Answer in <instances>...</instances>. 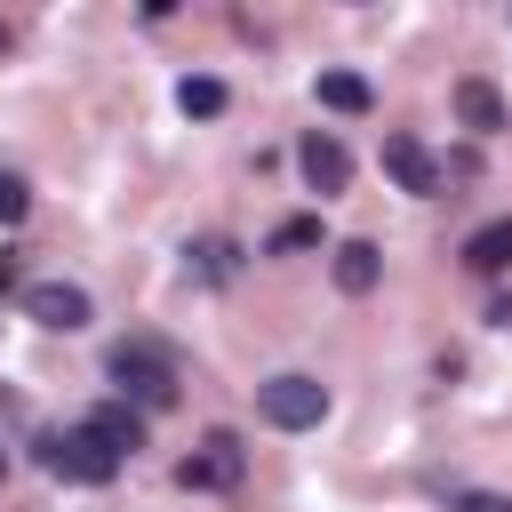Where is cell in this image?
<instances>
[{
	"label": "cell",
	"instance_id": "obj_11",
	"mask_svg": "<svg viewBox=\"0 0 512 512\" xmlns=\"http://www.w3.org/2000/svg\"><path fill=\"white\" fill-rule=\"evenodd\" d=\"M184 272L208 280V288H224V280H240V248H232L224 232H200V240L184 248Z\"/></svg>",
	"mask_w": 512,
	"mask_h": 512
},
{
	"label": "cell",
	"instance_id": "obj_6",
	"mask_svg": "<svg viewBox=\"0 0 512 512\" xmlns=\"http://www.w3.org/2000/svg\"><path fill=\"white\" fill-rule=\"evenodd\" d=\"M24 312H32L40 328H56V336H72V328L96 320V304H88L80 280H32V288H24Z\"/></svg>",
	"mask_w": 512,
	"mask_h": 512
},
{
	"label": "cell",
	"instance_id": "obj_7",
	"mask_svg": "<svg viewBox=\"0 0 512 512\" xmlns=\"http://www.w3.org/2000/svg\"><path fill=\"white\" fill-rule=\"evenodd\" d=\"M296 168H304V184H312L320 200L352 184V152H344V136H336V128H312V136L296 144Z\"/></svg>",
	"mask_w": 512,
	"mask_h": 512
},
{
	"label": "cell",
	"instance_id": "obj_18",
	"mask_svg": "<svg viewBox=\"0 0 512 512\" xmlns=\"http://www.w3.org/2000/svg\"><path fill=\"white\" fill-rule=\"evenodd\" d=\"M16 288H24V256H16V248H0V296H16Z\"/></svg>",
	"mask_w": 512,
	"mask_h": 512
},
{
	"label": "cell",
	"instance_id": "obj_15",
	"mask_svg": "<svg viewBox=\"0 0 512 512\" xmlns=\"http://www.w3.org/2000/svg\"><path fill=\"white\" fill-rule=\"evenodd\" d=\"M264 248H272V256H304V248H320V216H288V224H272Z\"/></svg>",
	"mask_w": 512,
	"mask_h": 512
},
{
	"label": "cell",
	"instance_id": "obj_2",
	"mask_svg": "<svg viewBox=\"0 0 512 512\" xmlns=\"http://www.w3.org/2000/svg\"><path fill=\"white\" fill-rule=\"evenodd\" d=\"M40 472L64 480V488H104V480L120 472V456H112L88 424H56V432H40Z\"/></svg>",
	"mask_w": 512,
	"mask_h": 512
},
{
	"label": "cell",
	"instance_id": "obj_3",
	"mask_svg": "<svg viewBox=\"0 0 512 512\" xmlns=\"http://www.w3.org/2000/svg\"><path fill=\"white\" fill-rule=\"evenodd\" d=\"M256 416H264V424H280V432H312V424L328 416V384H320V376H304V368H288V376L256 384Z\"/></svg>",
	"mask_w": 512,
	"mask_h": 512
},
{
	"label": "cell",
	"instance_id": "obj_13",
	"mask_svg": "<svg viewBox=\"0 0 512 512\" xmlns=\"http://www.w3.org/2000/svg\"><path fill=\"white\" fill-rule=\"evenodd\" d=\"M320 104H328V112H344V120H360V112L376 104V88H368L360 72H344V64H328V72H320Z\"/></svg>",
	"mask_w": 512,
	"mask_h": 512
},
{
	"label": "cell",
	"instance_id": "obj_19",
	"mask_svg": "<svg viewBox=\"0 0 512 512\" xmlns=\"http://www.w3.org/2000/svg\"><path fill=\"white\" fill-rule=\"evenodd\" d=\"M0 480H8V448H0Z\"/></svg>",
	"mask_w": 512,
	"mask_h": 512
},
{
	"label": "cell",
	"instance_id": "obj_9",
	"mask_svg": "<svg viewBox=\"0 0 512 512\" xmlns=\"http://www.w3.org/2000/svg\"><path fill=\"white\" fill-rule=\"evenodd\" d=\"M456 120H464L472 136H496V128H504V88H496V80H480V72H472V80H456Z\"/></svg>",
	"mask_w": 512,
	"mask_h": 512
},
{
	"label": "cell",
	"instance_id": "obj_12",
	"mask_svg": "<svg viewBox=\"0 0 512 512\" xmlns=\"http://www.w3.org/2000/svg\"><path fill=\"white\" fill-rule=\"evenodd\" d=\"M88 432H96L112 456H136V448H144V416H136L128 400H104V408H88Z\"/></svg>",
	"mask_w": 512,
	"mask_h": 512
},
{
	"label": "cell",
	"instance_id": "obj_4",
	"mask_svg": "<svg viewBox=\"0 0 512 512\" xmlns=\"http://www.w3.org/2000/svg\"><path fill=\"white\" fill-rule=\"evenodd\" d=\"M176 480H184V488H200V496H224V488H240V480H248V448H240L232 432H208V440L176 464Z\"/></svg>",
	"mask_w": 512,
	"mask_h": 512
},
{
	"label": "cell",
	"instance_id": "obj_16",
	"mask_svg": "<svg viewBox=\"0 0 512 512\" xmlns=\"http://www.w3.org/2000/svg\"><path fill=\"white\" fill-rule=\"evenodd\" d=\"M24 216H32V184H24L16 168H0V232H16Z\"/></svg>",
	"mask_w": 512,
	"mask_h": 512
},
{
	"label": "cell",
	"instance_id": "obj_5",
	"mask_svg": "<svg viewBox=\"0 0 512 512\" xmlns=\"http://www.w3.org/2000/svg\"><path fill=\"white\" fill-rule=\"evenodd\" d=\"M384 176L408 192V200H440V184H448V168L424 152V136H408V128H392L384 136Z\"/></svg>",
	"mask_w": 512,
	"mask_h": 512
},
{
	"label": "cell",
	"instance_id": "obj_14",
	"mask_svg": "<svg viewBox=\"0 0 512 512\" xmlns=\"http://www.w3.org/2000/svg\"><path fill=\"white\" fill-rule=\"evenodd\" d=\"M176 104H184L192 120H216V112H224V80H216V72H184V80H176Z\"/></svg>",
	"mask_w": 512,
	"mask_h": 512
},
{
	"label": "cell",
	"instance_id": "obj_1",
	"mask_svg": "<svg viewBox=\"0 0 512 512\" xmlns=\"http://www.w3.org/2000/svg\"><path fill=\"white\" fill-rule=\"evenodd\" d=\"M112 384L136 416H160V408H176V352L152 336H128V344H112Z\"/></svg>",
	"mask_w": 512,
	"mask_h": 512
},
{
	"label": "cell",
	"instance_id": "obj_8",
	"mask_svg": "<svg viewBox=\"0 0 512 512\" xmlns=\"http://www.w3.org/2000/svg\"><path fill=\"white\" fill-rule=\"evenodd\" d=\"M328 272H336V288H344V296H368V288L384 280V248H376V240H336Z\"/></svg>",
	"mask_w": 512,
	"mask_h": 512
},
{
	"label": "cell",
	"instance_id": "obj_20",
	"mask_svg": "<svg viewBox=\"0 0 512 512\" xmlns=\"http://www.w3.org/2000/svg\"><path fill=\"white\" fill-rule=\"evenodd\" d=\"M8 40H16V32H8V24H0V48H8Z\"/></svg>",
	"mask_w": 512,
	"mask_h": 512
},
{
	"label": "cell",
	"instance_id": "obj_17",
	"mask_svg": "<svg viewBox=\"0 0 512 512\" xmlns=\"http://www.w3.org/2000/svg\"><path fill=\"white\" fill-rule=\"evenodd\" d=\"M448 512H512V496H496V488H464Z\"/></svg>",
	"mask_w": 512,
	"mask_h": 512
},
{
	"label": "cell",
	"instance_id": "obj_10",
	"mask_svg": "<svg viewBox=\"0 0 512 512\" xmlns=\"http://www.w3.org/2000/svg\"><path fill=\"white\" fill-rule=\"evenodd\" d=\"M464 272H480V280L512 272V216H488V224L464 240Z\"/></svg>",
	"mask_w": 512,
	"mask_h": 512
}]
</instances>
